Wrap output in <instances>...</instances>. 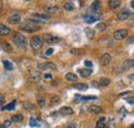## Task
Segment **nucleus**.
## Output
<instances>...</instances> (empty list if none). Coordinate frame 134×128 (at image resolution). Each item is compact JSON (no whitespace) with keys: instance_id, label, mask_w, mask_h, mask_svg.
I'll use <instances>...</instances> for the list:
<instances>
[{"instance_id":"bb28decb","label":"nucleus","mask_w":134,"mask_h":128,"mask_svg":"<svg viewBox=\"0 0 134 128\" xmlns=\"http://www.w3.org/2000/svg\"><path fill=\"white\" fill-rule=\"evenodd\" d=\"M23 116L22 115H20V114H17V115H14L13 117H12V121H14V122H17V123H19V122H22L23 121Z\"/></svg>"},{"instance_id":"a211bd4d","label":"nucleus","mask_w":134,"mask_h":128,"mask_svg":"<svg viewBox=\"0 0 134 128\" xmlns=\"http://www.w3.org/2000/svg\"><path fill=\"white\" fill-rule=\"evenodd\" d=\"M10 24H18V23H20V21H21V16H19V15H13V16H10L8 17V20H7Z\"/></svg>"},{"instance_id":"49530a36","label":"nucleus","mask_w":134,"mask_h":128,"mask_svg":"<svg viewBox=\"0 0 134 128\" xmlns=\"http://www.w3.org/2000/svg\"><path fill=\"white\" fill-rule=\"evenodd\" d=\"M130 5H131L132 8H134V1H131V2H130Z\"/></svg>"},{"instance_id":"4be33fe9","label":"nucleus","mask_w":134,"mask_h":128,"mask_svg":"<svg viewBox=\"0 0 134 128\" xmlns=\"http://www.w3.org/2000/svg\"><path fill=\"white\" fill-rule=\"evenodd\" d=\"M85 33H86V35L88 36L89 39H93L94 36H95V31L93 29H91V28H86L85 29Z\"/></svg>"},{"instance_id":"de8ad7c7","label":"nucleus","mask_w":134,"mask_h":128,"mask_svg":"<svg viewBox=\"0 0 134 128\" xmlns=\"http://www.w3.org/2000/svg\"><path fill=\"white\" fill-rule=\"evenodd\" d=\"M130 77V79H134V75H131V76H129Z\"/></svg>"},{"instance_id":"58836bf2","label":"nucleus","mask_w":134,"mask_h":128,"mask_svg":"<svg viewBox=\"0 0 134 128\" xmlns=\"http://www.w3.org/2000/svg\"><path fill=\"white\" fill-rule=\"evenodd\" d=\"M5 104V96L0 94V106H3Z\"/></svg>"},{"instance_id":"f257e3e1","label":"nucleus","mask_w":134,"mask_h":128,"mask_svg":"<svg viewBox=\"0 0 134 128\" xmlns=\"http://www.w3.org/2000/svg\"><path fill=\"white\" fill-rule=\"evenodd\" d=\"M12 39H13L14 43L17 45L18 47L25 48L27 46V41H26L25 37L22 34H20V33H15L14 36L12 37Z\"/></svg>"},{"instance_id":"1a4fd4ad","label":"nucleus","mask_w":134,"mask_h":128,"mask_svg":"<svg viewBox=\"0 0 134 128\" xmlns=\"http://www.w3.org/2000/svg\"><path fill=\"white\" fill-rule=\"evenodd\" d=\"M77 72H79V74L81 75V77H84V78H87V77H89L92 73H93V71L91 70V69H79L77 70Z\"/></svg>"},{"instance_id":"c85d7f7f","label":"nucleus","mask_w":134,"mask_h":128,"mask_svg":"<svg viewBox=\"0 0 134 128\" xmlns=\"http://www.w3.org/2000/svg\"><path fill=\"white\" fill-rule=\"evenodd\" d=\"M3 66H4V68L7 70V71H12L13 69H14V67H13V65L10 62H8V61H6V60H4L3 61Z\"/></svg>"},{"instance_id":"37998d69","label":"nucleus","mask_w":134,"mask_h":128,"mask_svg":"<svg viewBox=\"0 0 134 128\" xmlns=\"http://www.w3.org/2000/svg\"><path fill=\"white\" fill-rule=\"evenodd\" d=\"M44 79H52V75L51 74H44Z\"/></svg>"},{"instance_id":"412c9836","label":"nucleus","mask_w":134,"mask_h":128,"mask_svg":"<svg viewBox=\"0 0 134 128\" xmlns=\"http://www.w3.org/2000/svg\"><path fill=\"white\" fill-rule=\"evenodd\" d=\"M1 47L6 52H12L13 51V47H12V45L8 42H2L1 43Z\"/></svg>"},{"instance_id":"a18cd8bd","label":"nucleus","mask_w":134,"mask_h":128,"mask_svg":"<svg viewBox=\"0 0 134 128\" xmlns=\"http://www.w3.org/2000/svg\"><path fill=\"white\" fill-rule=\"evenodd\" d=\"M92 84H93L94 86H98V83H97V82H95V81H93V82H92Z\"/></svg>"},{"instance_id":"9b49d317","label":"nucleus","mask_w":134,"mask_h":128,"mask_svg":"<svg viewBox=\"0 0 134 128\" xmlns=\"http://www.w3.org/2000/svg\"><path fill=\"white\" fill-rule=\"evenodd\" d=\"M91 10H92V12H94V14H100V2L99 1H95V2H93L92 3V5H91Z\"/></svg>"},{"instance_id":"4468645a","label":"nucleus","mask_w":134,"mask_h":128,"mask_svg":"<svg viewBox=\"0 0 134 128\" xmlns=\"http://www.w3.org/2000/svg\"><path fill=\"white\" fill-rule=\"evenodd\" d=\"M88 110H89V112L92 113V114H100L103 111L102 108L99 107V106H90Z\"/></svg>"},{"instance_id":"ddd939ff","label":"nucleus","mask_w":134,"mask_h":128,"mask_svg":"<svg viewBox=\"0 0 134 128\" xmlns=\"http://www.w3.org/2000/svg\"><path fill=\"white\" fill-rule=\"evenodd\" d=\"M44 10L48 14H57L60 10V7L59 6H46Z\"/></svg>"},{"instance_id":"2eb2a0df","label":"nucleus","mask_w":134,"mask_h":128,"mask_svg":"<svg viewBox=\"0 0 134 128\" xmlns=\"http://www.w3.org/2000/svg\"><path fill=\"white\" fill-rule=\"evenodd\" d=\"M132 67H134V60H127L123 63V69L124 70H129Z\"/></svg>"},{"instance_id":"423d86ee","label":"nucleus","mask_w":134,"mask_h":128,"mask_svg":"<svg viewBox=\"0 0 134 128\" xmlns=\"http://www.w3.org/2000/svg\"><path fill=\"white\" fill-rule=\"evenodd\" d=\"M40 79H41V75L38 72H32L31 75L28 78L29 82H31V83H37V82L40 81Z\"/></svg>"},{"instance_id":"aec40b11","label":"nucleus","mask_w":134,"mask_h":128,"mask_svg":"<svg viewBox=\"0 0 134 128\" xmlns=\"http://www.w3.org/2000/svg\"><path fill=\"white\" fill-rule=\"evenodd\" d=\"M73 88H76L79 90H82V91H85L88 89V85L85 84V83H76V84H73L72 85Z\"/></svg>"},{"instance_id":"a19ab883","label":"nucleus","mask_w":134,"mask_h":128,"mask_svg":"<svg viewBox=\"0 0 134 128\" xmlns=\"http://www.w3.org/2000/svg\"><path fill=\"white\" fill-rule=\"evenodd\" d=\"M129 104H131V105H134V97H129V98H127L126 99Z\"/></svg>"},{"instance_id":"7ed1b4c3","label":"nucleus","mask_w":134,"mask_h":128,"mask_svg":"<svg viewBox=\"0 0 134 128\" xmlns=\"http://www.w3.org/2000/svg\"><path fill=\"white\" fill-rule=\"evenodd\" d=\"M30 44H31V47L33 48L34 50H38L42 47V44H43V40L41 37L39 36H35L31 39L30 41Z\"/></svg>"},{"instance_id":"e433bc0d","label":"nucleus","mask_w":134,"mask_h":128,"mask_svg":"<svg viewBox=\"0 0 134 128\" xmlns=\"http://www.w3.org/2000/svg\"><path fill=\"white\" fill-rule=\"evenodd\" d=\"M3 125H4L6 128H9L10 126H12V121H10V120H6V121L3 123Z\"/></svg>"},{"instance_id":"f3484780","label":"nucleus","mask_w":134,"mask_h":128,"mask_svg":"<svg viewBox=\"0 0 134 128\" xmlns=\"http://www.w3.org/2000/svg\"><path fill=\"white\" fill-rule=\"evenodd\" d=\"M77 78L79 77L75 74H73V73H67L66 75H65V79L67 81H69V82H76Z\"/></svg>"},{"instance_id":"20e7f679","label":"nucleus","mask_w":134,"mask_h":128,"mask_svg":"<svg viewBox=\"0 0 134 128\" xmlns=\"http://www.w3.org/2000/svg\"><path fill=\"white\" fill-rule=\"evenodd\" d=\"M128 36V31L125 30V29H121V30H118L114 33V38L116 40H123L125 38H127Z\"/></svg>"},{"instance_id":"5701e85b","label":"nucleus","mask_w":134,"mask_h":128,"mask_svg":"<svg viewBox=\"0 0 134 128\" xmlns=\"http://www.w3.org/2000/svg\"><path fill=\"white\" fill-rule=\"evenodd\" d=\"M85 18H86L87 23H94V22H96L98 20V16H92V15H87V16H85Z\"/></svg>"},{"instance_id":"8fccbe9b","label":"nucleus","mask_w":134,"mask_h":128,"mask_svg":"<svg viewBox=\"0 0 134 128\" xmlns=\"http://www.w3.org/2000/svg\"><path fill=\"white\" fill-rule=\"evenodd\" d=\"M131 128H134V123L132 124V125H131Z\"/></svg>"},{"instance_id":"dca6fc26","label":"nucleus","mask_w":134,"mask_h":128,"mask_svg":"<svg viewBox=\"0 0 134 128\" xmlns=\"http://www.w3.org/2000/svg\"><path fill=\"white\" fill-rule=\"evenodd\" d=\"M121 5V1L120 0H109L108 1V6L111 9H116Z\"/></svg>"},{"instance_id":"39448f33","label":"nucleus","mask_w":134,"mask_h":128,"mask_svg":"<svg viewBox=\"0 0 134 128\" xmlns=\"http://www.w3.org/2000/svg\"><path fill=\"white\" fill-rule=\"evenodd\" d=\"M44 40L49 43V44H55V43H58L61 41V38L57 37V36H53V35H50V34H47L44 35Z\"/></svg>"},{"instance_id":"7c9ffc66","label":"nucleus","mask_w":134,"mask_h":128,"mask_svg":"<svg viewBox=\"0 0 134 128\" xmlns=\"http://www.w3.org/2000/svg\"><path fill=\"white\" fill-rule=\"evenodd\" d=\"M106 28H107V26H106V24H104V23H99V24L96 26V29H97L98 31H100V32L105 31Z\"/></svg>"},{"instance_id":"c03bdc74","label":"nucleus","mask_w":134,"mask_h":128,"mask_svg":"<svg viewBox=\"0 0 134 128\" xmlns=\"http://www.w3.org/2000/svg\"><path fill=\"white\" fill-rule=\"evenodd\" d=\"M66 128H76V127H75V125H73V124H70V125H68Z\"/></svg>"},{"instance_id":"09e8293b","label":"nucleus","mask_w":134,"mask_h":128,"mask_svg":"<svg viewBox=\"0 0 134 128\" xmlns=\"http://www.w3.org/2000/svg\"><path fill=\"white\" fill-rule=\"evenodd\" d=\"M0 128H6V127H5V126H4L3 124H2V125H0Z\"/></svg>"},{"instance_id":"f8f14e48","label":"nucleus","mask_w":134,"mask_h":128,"mask_svg":"<svg viewBox=\"0 0 134 128\" xmlns=\"http://www.w3.org/2000/svg\"><path fill=\"white\" fill-rule=\"evenodd\" d=\"M60 114H61L62 116H68V115L73 114V111H72V109L69 108V107H62V108L60 109Z\"/></svg>"},{"instance_id":"2f4dec72","label":"nucleus","mask_w":134,"mask_h":128,"mask_svg":"<svg viewBox=\"0 0 134 128\" xmlns=\"http://www.w3.org/2000/svg\"><path fill=\"white\" fill-rule=\"evenodd\" d=\"M109 83H110V80L107 78H101L99 81V85L101 86H107V85H109Z\"/></svg>"},{"instance_id":"0eeeda50","label":"nucleus","mask_w":134,"mask_h":128,"mask_svg":"<svg viewBox=\"0 0 134 128\" xmlns=\"http://www.w3.org/2000/svg\"><path fill=\"white\" fill-rule=\"evenodd\" d=\"M110 61H111V56H110V54H108V53H104L100 57V64L102 65V66H107V65H109Z\"/></svg>"},{"instance_id":"6e6552de","label":"nucleus","mask_w":134,"mask_h":128,"mask_svg":"<svg viewBox=\"0 0 134 128\" xmlns=\"http://www.w3.org/2000/svg\"><path fill=\"white\" fill-rule=\"evenodd\" d=\"M10 33H12V31L7 26H5V25L0 23V36H7Z\"/></svg>"},{"instance_id":"79ce46f5","label":"nucleus","mask_w":134,"mask_h":128,"mask_svg":"<svg viewBox=\"0 0 134 128\" xmlns=\"http://www.w3.org/2000/svg\"><path fill=\"white\" fill-rule=\"evenodd\" d=\"M127 43H128V44H132V43H134V36H132L130 39H128Z\"/></svg>"},{"instance_id":"c9c22d12","label":"nucleus","mask_w":134,"mask_h":128,"mask_svg":"<svg viewBox=\"0 0 134 128\" xmlns=\"http://www.w3.org/2000/svg\"><path fill=\"white\" fill-rule=\"evenodd\" d=\"M70 52H71L72 54H82V53L84 52V50H83V49H74V48H72V49L70 50Z\"/></svg>"},{"instance_id":"c756f323","label":"nucleus","mask_w":134,"mask_h":128,"mask_svg":"<svg viewBox=\"0 0 134 128\" xmlns=\"http://www.w3.org/2000/svg\"><path fill=\"white\" fill-rule=\"evenodd\" d=\"M50 101H51V106L57 105V104H59V103H60V97H59V96H57V95H54L53 97H51Z\"/></svg>"},{"instance_id":"473e14b6","label":"nucleus","mask_w":134,"mask_h":128,"mask_svg":"<svg viewBox=\"0 0 134 128\" xmlns=\"http://www.w3.org/2000/svg\"><path fill=\"white\" fill-rule=\"evenodd\" d=\"M38 69L40 71H46V70H49V63H42V64H38Z\"/></svg>"},{"instance_id":"9d476101","label":"nucleus","mask_w":134,"mask_h":128,"mask_svg":"<svg viewBox=\"0 0 134 128\" xmlns=\"http://www.w3.org/2000/svg\"><path fill=\"white\" fill-rule=\"evenodd\" d=\"M131 16V14H130V11H127V10H122V11H120L119 14H118V20H120V21H125V20H127L129 16Z\"/></svg>"},{"instance_id":"a878e982","label":"nucleus","mask_w":134,"mask_h":128,"mask_svg":"<svg viewBox=\"0 0 134 128\" xmlns=\"http://www.w3.org/2000/svg\"><path fill=\"white\" fill-rule=\"evenodd\" d=\"M32 16L35 17H38V18H42V20H49L51 17V16L48 14H33Z\"/></svg>"},{"instance_id":"72a5a7b5","label":"nucleus","mask_w":134,"mask_h":128,"mask_svg":"<svg viewBox=\"0 0 134 128\" xmlns=\"http://www.w3.org/2000/svg\"><path fill=\"white\" fill-rule=\"evenodd\" d=\"M37 104H38L39 107H43V106L46 105V99H44V97H42V96L37 97Z\"/></svg>"},{"instance_id":"393cba45","label":"nucleus","mask_w":134,"mask_h":128,"mask_svg":"<svg viewBox=\"0 0 134 128\" xmlns=\"http://www.w3.org/2000/svg\"><path fill=\"white\" fill-rule=\"evenodd\" d=\"M23 106H24V108H25L27 111H33L34 109H35L34 105H32L30 101H25V103L23 104Z\"/></svg>"},{"instance_id":"cd10ccee","label":"nucleus","mask_w":134,"mask_h":128,"mask_svg":"<svg viewBox=\"0 0 134 128\" xmlns=\"http://www.w3.org/2000/svg\"><path fill=\"white\" fill-rule=\"evenodd\" d=\"M105 121H106L105 117L100 118V119L97 121V128H102V127H104V126H106V125H105Z\"/></svg>"},{"instance_id":"f704fd0d","label":"nucleus","mask_w":134,"mask_h":128,"mask_svg":"<svg viewBox=\"0 0 134 128\" xmlns=\"http://www.w3.org/2000/svg\"><path fill=\"white\" fill-rule=\"evenodd\" d=\"M29 125H30L31 127H38V126H39V123H37L34 118H31L30 121H29Z\"/></svg>"},{"instance_id":"f03ea898","label":"nucleus","mask_w":134,"mask_h":128,"mask_svg":"<svg viewBox=\"0 0 134 128\" xmlns=\"http://www.w3.org/2000/svg\"><path fill=\"white\" fill-rule=\"evenodd\" d=\"M20 29L21 30H24V31H26V32H35V31H37V30H39V28L34 24L32 23L30 20H28L27 22H25V23H23L21 26H20Z\"/></svg>"},{"instance_id":"ea45409f","label":"nucleus","mask_w":134,"mask_h":128,"mask_svg":"<svg viewBox=\"0 0 134 128\" xmlns=\"http://www.w3.org/2000/svg\"><path fill=\"white\" fill-rule=\"evenodd\" d=\"M85 65H86V67H89V68H92V62H90V61H85Z\"/></svg>"},{"instance_id":"b1692460","label":"nucleus","mask_w":134,"mask_h":128,"mask_svg":"<svg viewBox=\"0 0 134 128\" xmlns=\"http://www.w3.org/2000/svg\"><path fill=\"white\" fill-rule=\"evenodd\" d=\"M64 9H65V10H68V11L74 9V4H73V2H71V1L65 2V3H64Z\"/></svg>"},{"instance_id":"4c0bfd02","label":"nucleus","mask_w":134,"mask_h":128,"mask_svg":"<svg viewBox=\"0 0 134 128\" xmlns=\"http://www.w3.org/2000/svg\"><path fill=\"white\" fill-rule=\"evenodd\" d=\"M53 52H54V49H53V48H49V49H47V50H46V55L50 56V55L53 54Z\"/></svg>"},{"instance_id":"3c124183","label":"nucleus","mask_w":134,"mask_h":128,"mask_svg":"<svg viewBox=\"0 0 134 128\" xmlns=\"http://www.w3.org/2000/svg\"><path fill=\"white\" fill-rule=\"evenodd\" d=\"M102 128H109L108 126H104V127H102Z\"/></svg>"},{"instance_id":"6ab92c4d","label":"nucleus","mask_w":134,"mask_h":128,"mask_svg":"<svg viewBox=\"0 0 134 128\" xmlns=\"http://www.w3.org/2000/svg\"><path fill=\"white\" fill-rule=\"evenodd\" d=\"M15 107H16V100H13L10 104H8V105H6L5 107H2L1 108V110L2 111H13V110H15Z\"/></svg>"}]
</instances>
